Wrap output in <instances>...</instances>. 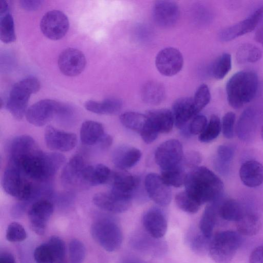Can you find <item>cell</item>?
Here are the masks:
<instances>
[{
    "mask_svg": "<svg viewBox=\"0 0 263 263\" xmlns=\"http://www.w3.org/2000/svg\"><path fill=\"white\" fill-rule=\"evenodd\" d=\"M65 156L60 153H45L39 147L9 163L34 180L45 181L52 178L63 165Z\"/></svg>",
    "mask_w": 263,
    "mask_h": 263,
    "instance_id": "obj_1",
    "label": "cell"
},
{
    "mask_svg": "<svg viewBox=\"0 0 263 263\" xmlns=\"http://www.w3.org/2000/svg\"><path fill=\"white\" fill-rule=\"evenodd\" d=\"M185 190L201 204L216 201L223 189L221 180L204 166H197L187 173Z\"/></svg>",
    "mask_w": 263,
    "mask_h": 263,
    "instance_id": "obj_2",
    "label": "cell"
},
{
    "mask_svg": "<svg viewBox=\"0 0 263 263\" xmlns=\"http://www.w3.org/2000/svg\"><path fill=\"white\" fill-rule=\"evenodd\" d=\"M259 81L252 70H243L235 73L227 82L226 93L229 105L238 109L251 101L256 95Z\"/></svg>",
    "mask_w": 263,
    "mask_h": 263,
    "instance_id": "obj_3",
    "label": "cell"
},
{
    "mask_svg": "<svg viewBox=\"0 0 263 263\" xmlns=\"http://www.w3.org/2000/svg\"><path fill=\"white\" fill-rule=\"evenodd\" d=\"M2 185L8 194L26 203L39 196L41 192L18 168L9 163L3 173Z\"/></svg>",
    "mask_w": 263,
    "mask_h": 263,
    "instance_id": "obj_4",
    "label": "cell"
},
{
    "mask_svg": "<svg viewBox=\"0 0 263 263\" xmlns=\"http://www.w3.org/2000/svg\"><path fill=\"white\" fill-rule=\"evenodd\" d=\"M40 86L38 79L32 77L24 78L13 85L6 108L15 119L21 120L26 115L31 95L37 92Z\"/></svg>",
    "mask_w": 263,
    "mask_h": 263,
    "instance_id": "obj_5",
    "label": "cell"
},
{
    "mask_svg": "<svg viewBox=\"0 0 263 263\" xmlns=\"http://www.w3.org/2000/svg\"><path fill=\"white\" fill-rule=\"evenodd\" d=\"M241 242V234L238 232L222 231L211 238L208 251L216 263H231Z\"/></svg>",
    "mask_w": 263,
    "mask_h": 263,
    "instance_id": "obj_6",
    "label": "cell"
},
{
    "mask_svg": "<svg viewBox=\"0 0 263 263\" xmlns=\"http://www.w3.org/2000/svg\"><path fill=\"white\" fill-rule=\"evenodd\" d=\"M94 239L106 251L118 250L122 242L121 230L118 224L109 219H102L95 222L91 227Z\"/></svg>",
    "mask_w": 263,
    "mask_h": 263,
    "instance_id": "obj_7",
    "label": "cell"
},
{
    "mask_svg": "<svg viewBox=\"0 0 263 263\" xmlns=\"http://www.w3.org/2000/svg\"><path fill=\"white\" fill-rule=\"evenodd\" d=\"M65 111V107L58 102L51 99H43L30 106L25 116L28 122L40 127L47 124L56 115Z\"/></svg>",
    "mask_w": 263,
    "mask_h": 263,
    "instance_id": "obj_8",
    "label": "cell"
},
{
    "mask_svg": "<svg viewBox=\"0 0 263 263\" xmlns=\"http://www.w3.org/2000/svg\"><path fill=\"white\" fill-rule=\"evenodd\" d=\"M183 156L181 143L178 140L173 139L162 143L157 147L155 159L163 171L181 165Z\"/></svg>",
    "mask_w": 263,
    "mask_h": 263,
    "instance_id": "obj_9",
    "label": "cell"
},
{
    "mask_svg": "<svg viewBox=\"0 0 263 263\" xmlns=\"http://www.w3.org/2000/svg\"><path fill=\"white\" fill-rule=\"evenodd\" d=\"M120 120L125 127L139 133L146 143L153 142L158 136L146 114L127 111L120 115Z\"/></svg>",
    "mask_w": 263,
    "mask_h": 263,
    "instance_id": "obj_10",
    "label": "cell"
},
{
    "mask_svg": "<svg viewBox=\"0 0 263 263\" xmlns=\"http://www.w3.org/2000/svg\"><path fill=\"white\" fill-rule=\"evenodd\" d=\"M67 16L63 12L52 10L46 12L40 22V29L48 39L58 40L63 37L69 28Z\"/></svg>",
    "mask_w": 263,
    "mask_h": 263,
    "instance_id": "obj_11",
    "label": "cell"
},
{
    "mask_svg": "<svg viewBox=\"0 0 263 263\" xmlns=\"http://www.w3.org/2000/svg\"><path fill=\"white\" fill-rule=\"evenodd\" d=\"M155 66L163 76L172 77L177 74L183 65V57L177 48L168 47L161 49L157 54Z\"/></svg>",
    "mask_w": 263,
    "mask_h": 263,
    "instance_id": "obj_12",
    "label": "cell"
},
{
    "mask_svg": "<svg viewBox=\"0 0 263 263\" xmlns=\"http://www.w3.org/2000/svg\"><path fill=\"white\" fill-rule=\"evenodd\" d=\"M132 196L120 194L111 190L99 192L94 195L93 203L100 209L114 213H123L132 205Z\"/></svg>",
    "mask_w": 263,
    "mask_h": 263,
    "instance_id": "obj_13",
    "label": "cell"
},
{
    "mask_svg": "<svg viewBox=\"0 0 263 263\" xmlns=\"http://www.w3.org/2000/svg\"><path fill=\"white\" fill-rule=\"evenodd\" d=\"M263 18V5L256 9L245 20L221 30L219 38L229 42L253 30Z\"/></svg>",
    "mask_w": 263,
    "mask_h": 263,
    "instance_id": "obj_14",
    "label": "cell"
},
{
    "mask_svg": "<svg viewBox=\"0 0 263 263\" xmlns=\"http://www.w3.org/2000/svg\"><path fill=\"white\" fill-rule=\"evenodd\" d=\"M58 63L62 73L67 76L74 77L83 71L86 60L82 51L77 49L68 48L61 52Z\"/></svg>",
    "mask_w": 263,
    "mask_h": 263,
    "instance_id": "obj_15",
    "label": "cell"
},
{
    "mask_svg": "<svg viewBox=\"0 0 263 263\" xmlns=\"http://www.w3.org/2000/svg\"><path fill=\"white\" fill-rule=\"evenodd\" d=\"M53 211V204L48 200H39L31 205L28 210V218L31 229L36 234H44Z\"/></svg>",
    "mask_w": 263,
    "mask_h": 263,
    "instance_id": "obj_16",
    "label": "cell"
},
{
    "mask_svg": "<svg viewBox=\"0 0 263 263\" xmlns=\"http://www.w3.org/2000/svg\"><path fill=\"white\" fill-rule=\"evenodd\" d=\"M44 139L47 147L52 150L68 152L77 145V137L76 134L61 130L48 125L44 133Z\"/></svg>",
    "mask_w": 263,
    "mask_h": 263,
    "instance_id": "obj_17",
    "label": "cell"
},
{
    "mask_svg": "<svg viewBox=\"0 0 263 263\" xmlns=\"http://www.w3.org/2000/svg\"><path fill=\"white\" fill-rule=\"evenodd\" d=\"M145 190L149 198L160 206H166L171 202V190L161 176L155 173H149L144 181Z\"/></svg>",
    "mask_w": 263,
    "mask_h": 263,
    "instance_id": "obj_18",
    "label": "cell"
},
{
    "mask_svg": "<svg viewBox=\"0 0 263 263\" xmlns=\"http://www.w3.org/2000/svg\"><path fill=\"white\" fill-rule=\"evenodd\" d=\"M155 22L162 27H171L177 22L180 16L178 5L171 1H158L153 7Z\"/></svg>",
    "mask_w": 263,
    "mask_h": 263,
    "instance_id": "obj_19",
    "label": "cell"
},
{
    "mask_svg": "<svg viewBox=\"0 0 263 263\" xmlns=\"http://www.w3.org/2000/svg\"><path fill=\"white\" fill-rule=\"evenodd\" d=\"M143 224L148 234L154 238L163 237L167 230V221L163 212L157 208L148 210L143 217Z\"/></svg>",
    "mask_w": 263,
    "mask_h": 263,
    "instance_id": "obj_20",
    "label": "cell"
},
{
    "mask_svg": "<svg viewBox=\"0 0 263 263\" xmlns=\"http://www.w3.org/2000/svg\"><path fill=\"white\" fill-rule=\"evenodd\" d=\"M86 165L81 155L76 154L73 156L61 172V180L62 184L67 187L81 184L82 173Z\"/></svg>",
    "mask_w": 263,
    "mask_h": 263,
    "instance_id": "obj_21",
    "label": "cell"
},
{
    "mask_svg": "<svg viewBox=\"0 0 263 263\" xmlns=\"http://www.w3.org/2000/svg\"><path fill=\"white\" fill-rule=\"evenodd\" d=\"M172 112L174 124L178 128H184L186 123L196 116L192 97H182L177 99L172 106Z\"/></svg>",
    "mask_w": 263,
    "mask_h": 263,
    "instance_id": "obj_22",
    "label": "cell"
},
{
    "mask_svg": "<svg viewBox=\"0 0 263 263\" xmlns=\"http://www.w3.org/2000/svg\"><path fill=\"white\" fill-rule=\"evenodd\" d=\"M109 181H110V190L130 196H132L133 192L139 184V179L137 176L124 171L111 173Z\"/></svg>",
    "mask_w": 263,
    "mask_h": 263,
    "instance_id": "obj_23",
    "label": "cell"
},
{
    "mask_svg": "<svg viewBox=\"0 0 263 263\" xmlns=\"http://www.w3.org/2000/svg\"><path fill=\"white\" fill-rule=\"evenodd\" d=\"M239 176L245 185L258 186L263 183V165L256 160L246 161L240 168Z\"/></svg>",
    "mask_w": 263,
    "mask_h": 263,
    "instance_id": "obj_24",
    "label": "cell"
},
{
    "mask_svg": "<svg viewBox=\"0 0 263 263\" xmlns=\"http://www.w3.org/2000/svg\"><path fill=\"white\" fill-rule=\"evenodd\" d=\"M141 151L133 146H121L114 151L112 161L119 169L125 170L134 166L140 159Z\"/></svg>",
    "mask_w": 263,
    "mask_h": 263,
    "instance_id": "obj_25",
    "label": "cell"
},
{
    "mask_svg": "<svg viewBox=\"0 0 263 263\" xmlns=\"http://www.w3.org/2000/svg\"><path fill=\"white\" fill-rule=\"evenodd\" d=\"M111 174L110 169L103 164L86 165L82 173L81 184L90 186L101 185L109 180Z\"/></svg>",
    "mask_w": 263,
    "mask_h": 263,
    "instance_id": "obj_26",
    "label": "cell"
},
{
    "mask_svg": "<svg viewBox=\"0 0 263 263\" xmlns=\"http://www.w3.org/2000/svg\"><path fill=\"white\" fill-rule=\"evenodd\" d=\"M146 115L159 134L168 133L172 129L174 120L171 110L164 108L153 109L148 111Z\"/></svg>",
    "mask_w": 263,
    "mask_h": 263,
    "instance_id": "obj_27",
    "label": "cell"
},
{
    "mask_svg": "<svg viewBox=\"0 0 263 263\" xmlns=\"http://www.w3.org/2000/svg\"><path fill=\"white\" fill-rule=\"evenodd\" d=\"M104 134L103 126L100 122L87 120L82 124L80 139L84 145H92L98 143Z\"/></svg>",
    "mask_w": 263,
    "mask_h": 263,
    "instance_id": "obj_28",
    "label": "cell"
},
{
    "mask_svg": "<svg viewBox=\"0 0 263 263\" xmlns=\"http://www.w3.org/2000/svg\"><path fill=\"white\" fill-rule=\"evenodd\" d=\"M84 106L87 110L97 114L114 115L121 110L122 102L119 99L111 98L101 101L88 100Z\"/></svg>",
    "mask_w": 263,
    "mask_h": 263,
    "instance_id": "obj_29",
    "label": "cell"
},
{
    "mask_svg": "<svg viewBox=\"0 0 263 263\" xmlns=\"http://www.w3.org/2000/svg\"><path fill=\"white\" fill-rule=\"evenodd\" d=\"M236 222L238 232L245 236L256 235L261 228L259 218L253 213H244Z\"/></svg>",
    "mask_w": 263,
    "mask_h": 263,
    "instance_id": "obj_30",
    "label": "cell"
},
{
    "mask_svg": "<svg viewBox=\"0 0 263 263\" xmlns=\"http://www.w3.org/2000/svg\"><path fill=\"white\" fill-rule=\"evenodd\" d=\"M217 214L218 208L215 204H211L205 207L200 219V233L208 238H211Z\"/></svg>",
    "mask_w": 263,
    "mask_h": 263,
    "instance_id": "obj_31",
    "label": "cell"
},
{
    "mask_svg": "<svg viewBox=\"0 0 263 263\" xmlns=\"http://www.w3.org/2000/svg\"><path fill=\"white\" fill-rule=\"evenodd\" d=\"M253 108L246 109L238 122L237 134L242 140L251 136L256 127V114Z\"/></svg>",
    "mask_w": 263,
    "mask_h": 263,
    "instance_id": "obj_32",
    "label": "cell"
},
{
    "mask_svg": "<svg viewBox=\"0 0 263 263\" xmlns=\"http://www.w3.org/2000/svg\"><path fill=\"white\" fill-rule=\"evenodd\" d=\"M244 213L241 203L232 199L224 201L218 208L219 216L228 221H236Z\"/></svg>",
    "mask_w": 263,
    "mask_h": 263,
    "instance_id": "obj_33",
    "label": "cell"
},
{
    "mask_svg": "<svg viewBox=\"0 0 263 263\" xmlns=\"http://www.w3.org/2000/svg\"><path fill=\"white\" fill-rule=\"evenodd\" d=\"M165 91L163 86L159 83L149 82L145 84L142 90V98L147 104L157 105L163 100Z\"/></svg>",
    "mask_w": 263,
    "mask_h": 263,
    "instance_id": "obj_34",
    "label": "cell"
},
{
    "mask_svg": "<svg viewBox=\"0 0 263 263\" xmlns=\"http://www.w3.org/2000/svg\"><path fill=\"white\" fill-rule=\"evenodd\" d=\"M234 155V149L233 147L226 145L219 146L214 161L216 169L222 174H227Z\"/></svg>",
    "mask_w": 263,
    "mask_h": 263,
    "instance_id": "obj_35",
    "label": "cell"
},
{
    "mask_svg": "<svg viewBox=\"0 0 263 263\" xmlns=\"http://www.w3.org/2000/svg\"><path fill=\"white\" fill-rule=\"evenodd\" d=\"M260 50L254 45L245 44L237 50L236 58L240 64L252 63L259 61L261 58Z\"/></svg>",
    "mask_w": 263,
    "mask_h": 263,
    "instance_id": "obj_36",
    "label": "cell"
},
{
    "mask_svg": "<svg viewBox=\"0 0 263 263\" xmlns=\"http://www.w3.org/2000/svg\"><path fill=\"white\" fill-rule=\"evenodd\" d=\"M232 67V58L228 53H224L217 58L212 64L211 72L217 80H221L229 73Z\"/></svg>",
    "mask_w": 263,
    "mask_h": 263,
    "instance_id": "obj_37",
    "label": "cell"
},
{
    "mask_svg": "<svg viewBox=\"0 0 263 263\" xmlns=\"http://www.w3.org/2000/svg\"><path fill=\"white\" fill-rule=\"evenodd\" d=\"M181 164L171 169L161 171V177L168 186L179 187L184 184L187 173Z\"/></svg>",
    "mask_w": 263,
    "mask_h": 263,
    "instance_id": "obj_38",
    "label": "cell"
},
{
    "mask_svg": "<svg viewBox=\"0 0 263 263\" xmlns=\"http://www.w3.org/2000/svg\"><path fill=\"white\" fill-rule=\"evenodd\" d=\"M0 39L5 43H10L16 39L13 17L9 12L1 15Z\"/></svg>",
    "mask_w": 263,
    "mask_h": 263,
    "instance_id": "obj_39",
    "label": "cell"
},
{
    "mask_svg": "<svg viewBox=\"0 0 263 263\" xmlns=\"http://www.w3.org/2000/svg\"><path fill=\"white\" fill-rule=\"evenodd\" d=\"M175 202L179 208L189 213H196L201 205L186 191L180 192L176 195Z\"/></svg>",
    "mask_w": 263,
    "mask_h": 263,
    "instance_id": "obj_40",
    "label": "cell"
},
{
    "mask_svg": "<svg viewBox=\"0 0 263 263\" xmlns=\"http://www.w3.org/2000/svg\"><path fill=\"white\" fill-rule=\"evenodd\" d=\"M221 129V123L219 118L213 115L202 133L199 136V140L202 142H209L219 135Z\"/></svg>",
    "mask_w": 263,
    "mask_h": 263,
    "instance_id": "obj_41",
    "label": "cell"
},
{
    "mask_svg": "<svg viewBox=\"0 0 263 263\" xmlns=\"http://www.w3.org/2000/svg\"><path fill=\"white\" fill-rule=\"evenodd\" d=\"M192 98L196 114L198 115L210 101L211 93L208 86L205 84H201Z\"/></svg>",
    "mask_w": 263,
    "mask_h": 263,
    "instance_id": "obj_42",
    "label": "cell"
},
{
    "mask_svg": "<svg viewBox=\"0 0 263 263\" xmlns=\"http://www.w3.org/2000/svg\"><path fill=\"white\" fill-rule=\"evenodd\" d=\"M54 258V263H65V245L64 241L60 237L54 236L50 238L47 242Z\"/></svg>",
    "mask_w": 263,
    "mask_h": 263,
    "instance_id": "obj_43",
    "label": "cell"
},
{
    "mask_svg": "<svg viewBox=\"0 0 263 263\" xmlns=\"http://www.w3.org/2000/svg\"><path fill=\"white\" fill-rule=\"evenodd\" d=\"M69 253L71 263H83L85 257V248L80 240L73 239L69 244Z\"/></svg>",
    "mask_w": 263,
    "mask_h": 263,
    "instance_id": "obj_44",
    "label": "cell"
},
{
    "mask_svg": "<svg viewBox=\"0 0 263 263\" xmlns=\"http://www.w3.org/2000/svg\"><path fill=\"white\" fill-rule=\"evenodd\" d=\"M27 234L23 226L17 222H12L8 227L6 237L10 242H20L24 240Z\"/></svg>",
    "mask_w": 263,
    "mask_h": 263,
    "instance_id": "obj_45",
    "label": "cell"
},
{
    "mask_svg": "<svg viewBox=\"0 0 263 263\" xmlns=\"http://www.w3.org/2000/svg\"><path fill=\"white\" fill-rule=\"evenodd\" d=\"M34 258L36 263H54V258L47 243L42 244L35 249Z\"/></svg>",
    "mask_w": 263,
    "mask_h": 263,
    "instance_id": "obj_46",
    "label": "cell"
},
{
    "mask_svg": "<svg viewBox=\"0 0 263 263\" xmlns=\"http://www.w3.org/2000/svg\"><path fill=\"white\" fill-rule=\"evenodd\" d=\"M235 121V115L233 112H228L223 117L221 122V129L225 138L231 139L233 137Z\"/></svg>",
    "mask_w": 263,
    "mask_h": 263,
    "instance_id": "obj_47",
    "label": "cell"
},
{
    "mask_svg": "<svg viewBox=\"0 0 263 263\" xmlns=\"http://www.w3.org/2000/svg\"><path fill=\"white\" fill-rule=\"evenodd\" d=\"M208 124L205 116L197 115L192 120L188 127V133L191 135L201 134Z\"/></svg>",
    "mask_w": 263,
    "mask_h": 263,
    "instance_id": "obj_48",
    "label": "cell"
},
{
    "mask_svg": "<svg viewBox=\"0 0 263 263\" xmlns=\"http://www.w3.org/2000/svg\"><path fill=\"white\" fill-rule=\"evenodd\" d=\"M211 238L205 237L201 233L196 235L191 241V247L193 250L198 252H203L209 250V245Z\"/></svg>",
    "mask_w": 263,
    "mask_h": 263,
    "instance_id": "obj_49",
    "label": "cell"
},
{
    "mask_svg": "<svg viewBox=\"0 0 263 263\" xmlns=\"http://www.w3.org/2000/svg\"><path fill=\"white\" fill-rule=\"evenodd\" d=\"M201 161V156L196 151H190L183 156L182 162L189 167L194 168L198 166Z\"/></svg>",
    "mask_w": 263,
    "mask_h": 263,
    "instance_id": "obj_50",
    "label": "cell"
},
{
    "mask_svg": "<svg viewBox=\"0 0 263 263\" xmlns=\"http://www.w3.org/2000/svg\"><path fill=\"white\" fill-rule=\"evenodd\" d=\"M249 263H263V245L257 247L252 251Z\"/></svg>",
    "mask_w": 263,
    "mask_h": 263,
    "instance_id": "obj_51",
    "label": "cell"
},
{
    "mask_svg": "<svg viewBox=\"0 0 263 263\" xmlns=\"http://www.w3.org/2000/svg\"><path fill=\"white\" fill-rule=\"evenodd\" d=\"M22 7L27 10H35L37 9L42 5L41 1H28L23 0L20 2Z\"/></svg>",
    "mask_w": 263,
    "mask_h": 263,
    "instance_id": "obj_52",
    "label": "cell"
},
{
    "mask_svg": "<svg viewBox=\"0 0 263 263\" xmlns=\"http://www.w3.org/2000/svg\"><path fill=\"white\" fill-rule=\"evenodd\" d=\"M112 143V138L109 135L104 134L98 144L102 149H106L110 146Z\"/></svg>",
    "mask_w": 263,
    "mask_h": 263,
    "instance_id": "obj_53",
    "label": "cell"
},
{
    "mask_svg": "<svg viewBox=\"0 0 263 263\" xmlns=\"http://www.w3.org/2000/svg\"><path fill=\"white\" fill-rule=\"evenodd\" d=\"M0 263H16V261L12 254L4 252L0 255Z\"/></svg>",
    "mask_w": 263,
    "mask_h": 263,
    "instance_id": "obj_54",
    "label": "cell"
},
{
    "mask_svg": "<svg viewBox=\"0 0 263 263\" xmlns=\"http://www.w3.org/2000/svg\"><path fill=\"white\" fill-rule=\"evenodd\" d=\"M255 39L263 46V21L255 33Z\"/></svg>",
    "mask_w": 263,
    "mask_h": 263,
    "instance_id": "obj_55",
    "label": "cell"
},
{
    "mask_svg": "<svg viewBox=\"0 0 263 263\" xmlns=\"http://www.w3.org/2000/svg\"><path fill=\"white\" fill-rule=\"evenodd\" d=\"M9 12V6L6 1L0 0V14L4 15Z\"/></svg>",
    "mask_w": 263,
    "mask_h": 263,
    "instance_id": "obj_56",
    "label": "cell"
},
{
    "mask_svg": "<svg viewBox=\"0 0 263 263\" xmlns=\"http://www.w3.org/2000/svg\"><path fill=\"white\" fill-rule=\"evenodd\" d=\"M261 138L263 140V125L261 127Z\"/></svg>",
    "mask_w": 263,
    "mask_h": 263,
    "instance_id": "obj_57",
    "label": "cell"
}]
</instances>
